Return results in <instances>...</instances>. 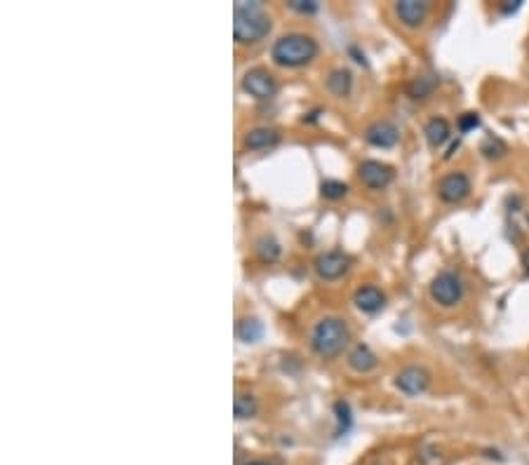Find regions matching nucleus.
Returning a JSON list of instances; mask_svg holds the SVG:
<instances>
[{
	"label": "nucleus",
	"instance_id": "12",
	"mask_svg": "<svg viewBox=\"0 0 529 465\" xmlns=\"http://www.w3.org/2000/svg\"><path fill=\"white\" fill-rule=\"evenodd\" d=\"M353 303L358 305L362 313L372 315V313H379L386 305V294L374 285H365L353 294Z\"/></svg>",
	"mask_w": 529,
	"mask_h": 465
},
{
	"label": "nucleus",
	"instance_id": "9",
	"mask_svg": "<svg viewBox=\"0 0 529 465\" xmlns=\"http://www.w3.org/2000/svg\"><path fill=\"white\" fill-rule=\"evenodd\" d=\"M431 376L423 367H405L402 372H398L396 376V385L398 390H402L405 395H421V392L428 388Z\"/></svg>",
	"mask_w": 529,
	"mask_h": 465
},
{
	"label": "nucleus",
	"instance_id": "8",
	"mask_svg": "<svg viewBox=\"0 0 529 465\" xmlns=\"http://www.w3.org/2000/svg\"><path fill=\"white\" fill-rule=\"evenodd\" d=\"M471 193V179L463 172H452L442 177L438 184V195L442 202H461Z\"/></svg>",
	"mask_w": 529,
	"mask_h": 465
},
{
	"label": "nucleus",
	"instance_id": "27",
	"mask_svg": "<svg viewBox=\"0 0 529 465\" xmlns=\"http://www.w3.org/2000/svg\"><path fill=\"white\" fill-rule=\"evenodd\" d=\"M523 266H525V273L529 275V249L523 254Z\"/></svg>",
	"mask_w": 529,
	"mask_h": 465
},
{
	"label": "nucleus",
	"instance_id": "1",
	"mask_svg": "<svg viewBox=\"0 0 529 465\" xmlns=\"http://www.w3.org/2000/svg\"><path fill=\"white\" fill-rule=\"evenodd\" d=\"M271 31V19L257 3H235L233 7V36L235 41L247 45L259 43Z\"/></svg>",
	"mask_w": 529,
	"mask_h": 465
},
{
	"label": "nucleus",
	"instance_id": "26",
	"mask_svg": "<svg viewBox=\"0 0 529 465\" xmlns=\"http://www.w3.org/2000/svg\"><path fill=\"white\" fill-rule=\"evenodd\" d=\"M515 10H520V0H508L506 5H501V12H506V14L515 12Z\"/></svg>",
	"mask_w": 529,
	"mask_h": 465
},
{
	"label": "nucleus",
	"instance_id": "22",
	"mask_svg": "<svg viewBox=\"0 0 529 465\" xmlns=\"http://www.w3.org/2000/svg\"><path fill=\"white\" fill-rule=\"evenodd\" d=\"M320 188H322V195L329 198V200H339V198H344V195L349 193V186H346L344 181H334V179L322 181Z\"/></svg>",
	"mask_w": 529,
	"mask_h": 465
},
{
	"label": "nucleus",
	"instance_id": "29",
	"mask_svg": "<svg viewBox=\"0 0 529 465\" xmlns=\"http://www.w3.org/2000/svg\"><path fill=\"white\" fill-rule=\"evenodd\" d=\"M527 224H529V216H527Z\"/></svg>",
	"mask_w": 529,
	"mask_h": 465
},
{
	"label": "nucleus",
	"instance_id": "7",
	"mask_svg": "<svg viewBox=\"0 0 529 465\" xmlns=\"http://www.w3.org/2000/svg\"><path fill=\"white\" fill-rule=\"evenodd\" d=\"M358 174L367 188H372V191H381V188H386L393 181V167L386 162H379V160H362L360 167H358Z\"/></svg>",
	"mask_w": 529,
	"mask_h": 465
},
{
	"label": "nucleus",
	"instance_id": "13",
	"mask_svg": "<svg viewBox=\"0 0 529 465\" xmlns=\"http://www.w3.org/2000/svg\"><path fill=\"white\" fill-rule=\"evenodd\" d=\"M278 139H280V134L273 127H255L245 134L242 144H245V148H250V151H262V148L278 144Z\"/></svg>",
	"mask_w": 529,
	"mask_h": 465
},
{
	"label": "nucleus",
	"instance_id": "20",
	"mask_svg": "<svg viewBox=\"0 0 529 465\" xmlns=\"http://www.w3.org/2000/svg\"><path fill=\"white\" fill-rule=\"evenodd\" d=\"M433 88H436V80H431L428 75H421L409 83V94H412L414 99H426L433 92Z\"/></svg>",
	"mask_w": 529,
	"mask_h": 465
},
{
	"label": "nucleus",
	"instance_id": "6",
	"mask_svg": "<svg viewBox=\"0 0 529 465\" xmlns=\"http://www.w3.org/2000/svg\"><path fill=\"white\" fill-rule=\"evenodd\" d=\"M351 268V258L344 251H325L315 258V273L320 280H339Z\"/></svg>",
	"mask_w": 529,
	"mask_h": 465
},
{
	"label": "nucleus",
	"instance_id": "18",
	"mask_svg": "<svg viewBox=\"0 0 529 465\" xmlns=\"http://www.w3.org/2000/svg\"><path fill=\"white\" fill-rule=\"evenodd\" d=\"M235 332H238L240 341H245V343H257L259 338L264 336V325L257 318H242L238 322V329H235Z\"/></svg>",
	"mask_w": 529,
	"mask_h": 465
},
{
	"label": "nucleus",
	"instance_id": "17",
	"mask_svg": "<svg viewBox=\"0 0 529 465\" xmlns=\"http://www.w3.org/2000/svg\"><path fill=\"white\" fill-rule=\"evenodd\" d=\"M257 412H259V404H257L255 395H250V392H238V395H235V399H233L235 419H240V421L252 419V416H257Z\"/></svg>",
	"mask_w": 529,
	"mask_h": 465
},
{
	"label": "nucleus",
	"instance_id": "15",
	"mask_svg": "<svg viewBox=\"0 0 529 465\" xmlns=\"http://www.w3.org/2000/svg\"><path fill=\"white\" fill-rule=\"evenodd\" d=\"M423 134H426V141H428L433 148H440L449 139V134L452 132H449V122L445 120V117H431V120L426 122Z\"/></svg>",
	"mask_w": 529,
	"mask_h": 465
},
{
	"label": "nucleus",
	"instance_id": "4",
	"mask_svg": "<svg viewBox=\"0 0 529 465\" xmlns=\"http://www.w3.org/2000/svg\"><path fill=\"white\" fill-rule=\"evenodd\" d=\"M431 298L442 308H452L463 298V282L456 273L442 271L431 282Z\"/></svg>",
	"mask_w": 529,
	"mask_h": 465
},
{
	"label": "nucleus",
	"instance_id": "21",
	"mask_svg": "<svg viewBox=\"0 0 529 465\" xmlns=\"http://www.w3.org/2000/svg\"><path fill=\"white\" fill-rule=\"evenodd\" d=\"M334 414H337V421H339L337 435H344V432L351 428V407H349V402L339 399L334 404Z\"/></svg>",
	"mask_w": 529,
	"mask_h": 465
},
{
	"label": "nucleus",
	"instance_id": "14",
	"mask_svg": "<svg viewBox=\"0 0 529 465\" xmlns=\"http://www.w3.org/2000/svg\"><path fill=\"white\" fill-rule=\"evenodd\" d=\"M349 365H351L353 372L367 374V372H372V369L376 367V355L372 352V348H369V345L358 343L351 350V355H349Z\"/></svg>",
	"mask_w": 529,
	"mask_h": 465
},
{
	"label": "nucleus",
	"instance_id": "19",
	"mask_svg": "<svg viewBox=\"0 0 529 465\" xmlns=\"http://www.w3.org/2000/svg\"><path fill=\"white\" fill-rule=\"evenodd\" d=\"M255 249H257V256L262 258L264 263H273L275 258L280 256V244L275 242L271 235H264V238H259Z\"/></svg>",
	"mask_w": 529,
	"mask_h": 465
},
{
	"label": "nucleus",
	"instance_id": "11",
	"mask_svg": "<svg viewBox=\"0 0 529 465\" xmlns=\"http://www.w3.org/2000/svg\"><path fill=\"white\" fill-rule=\"evenodd\" d=\"M396 14L405 26L416 28L428 17V3H421V0H400L396 5Z\"/></svg>",
	"mask_w": 529,
	"mask_h": 465
},
{
	"label": "nucleus",
	"instance_id": "23",
	"mask_svg": "<svg viewBox=\"0 0 529 465\" xmlns=\"http://www.w3.org/2000/svg\"><path fill=\"white\" fill-rule=\"evenodd\" d=\"M289 7L297 12H304V14H311L318 10V3L315 0H289Z\"/></svg>",
	"mask_w": 529,
	"mask_h": 465
},
{
	"label": "nucleus",
	"instance_id": "2",
	"mask_svg": "<svg viewBox=\"0 0 529 465\" xmlns=\"http://www.w3.org/2000/svg\"><path fill=\"white\" fill-rule=\"evenodd\" d=\"M315 54H318V43H315V38L306 36V33L282 36L273 43V50H271V57L275 64L289 66V68L306 66L309 61L315 59Z\"/></svg>",
	"mask_w": 529,
	"mask_h": 465
},
{
	"label": "nucleus",
	"instance_id": "24",
	"mask_svg": "<svg viewBox=\"0 0 529 465\" xmlns=\"http://www.w3.org/2000/svg\"><path fill=\"white\" fill-rule=\"evenodd\" d=\"M478 125H480V115H478V113H463V115L459 117V130H461V132L476 130Z\"/></svg>",
	"mask_w": 529,
	"mask_h": 465
},
{
	"label": "nucleus",
	"instance_id": "5",
	"mask_svg": "<svg viewBox=\"0 0 529 465\" xmlns=\"http://www.w3.org/2000/svg\"><path fill=\"white\" fill-rule=\"evenodd\" d=\"M242 90L255 99H271L278 85H275V78L268 73L266 68H252L242 75Z\"/></svg>",
	"mask_w": 529,
	"mask_h": 465
},
{
	"label": "nucleus",
	"instance_id": "3",
	"mask_svg": "<svg viewBox=\"0 0 529 465\" xmlns=\"http://www.w3.org/2000/svg\"><path fill=\"white\" fill-rule=\"evenodd\" d=\"M351 341V329L341 318H322L311 332L313 350L322 357H337Z\"/></svg>",
	"mask_w": 529,
	"mask_h": 465
},
{
	"label": "nucleus",
	"instance_id": "16",
	"mask_svg": "<svg viewBox=\"0 0 529 465\" xmlns=\"http://www.w3.org/2000/svg\"><path fill=\"white\" fill-rule=\"evenodd\" d=\"M351 85H353V75L349 68H334L327 78V90L334 97H346L351 92Z\"/></svg>",
	"mask_w": 529,
	"mask_h": 465
},
{
	"label": "nucleus",
	"instance_id": "10",
	"mask_svg": "<svg viewBox=\"0 0 529 465\" xmlns=\"http://www.w3.org/2000/svg\"><path fill=\"white\" fill-rule=\"evenodd\" d=\"M365 139H367V144H372L376 148H393L398 144L400 132H398V127L393 122L379 120V122L369 125V127L365 130Z\"/></svg>",
	"mask_w": 529,
	"mask_h": 465
},
{
	"label": "nucleus",
	"instance_id": "25",
	"mask_svg": "<svg viewBox=\"0 0 529 465\" xmlns=\"http://www.w3.org/2000/svg\"><path fill=\"white\" fill-rule=\"evenodd\" d=\"M503 151H506V146H503L501 141H494V139H489L487 144L483 146V153H485L487 157H499Z\"/></svg>",
	"mask_w": 529,
	"mask_h": 465
},
{
	"label": "nucleus",
	"instance_id": "28",
	"mask_svg": "<svg viewBox=\"0 0 529 465\" xmlns=\"http://www.w3.org/2000/svg\"><path fill=\"white\" fill-rule=\"evenodd\" d=\"M245 465H268V463H264V461H247Z\"/></svg>",
	"mask_w": 529,
	"mask_h": 465
}]
</instances>
